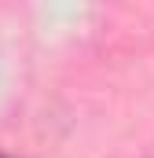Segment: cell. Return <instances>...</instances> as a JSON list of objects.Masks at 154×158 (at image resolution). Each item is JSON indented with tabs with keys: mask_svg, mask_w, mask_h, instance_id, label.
I'll return each instance as SVG.
<instances>
[{
	"mask_svg": "<svg viewBox=\"0 0 154 158\" xmlns=\"http://www.w3.org/2000/svg\"><path fill=\"white\" fill-rule=\"evenodd\" d=\"M0 158H11V155H0Z\"/></svg>",
	"mask_w": 154,
	"mask_h": 158,
	"instance_id": "obj_1",
	"label": "cell"
}]
</instances>
